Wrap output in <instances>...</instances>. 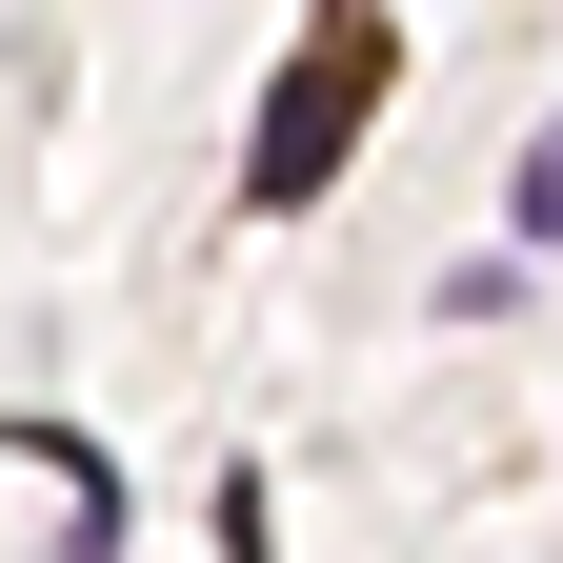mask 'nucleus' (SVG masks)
Returning <instances> with one entry per match:
<instances>
[{
  "label": "nucleus",
  "instance_id": "1",
  "mask_svg": "<svg viewBox=\"0 0 563 563\" xmlns=\"http://www.w3.org/2000/svg\"><path fill=\"white\" fill-rule=\"evenodd\" d=\"M383 60H402V21H383V0H322V21H302V60H282V101H262V141H242V201H262V222H302V201L363 162Z\"/></svg>",
  "mask_w": 563,
  "mask_h": 563
},
{
  "label": "nucleus",
  "instance_id": "2",
  "mask_svg": "<svg viewBox=\"0 0 563 563\" xmlns=\"http://www.w3.org/2000/svg\"><path fill=\"white\" fill-rule=\"evenodd\" d=\"M0 443H21V463L60 483V563H121V463L81 443V422H0Z\"/></svg>",
  "mask_w": 563,
  "mask_h": 563
},
{
  "label": "nucleus",
  "instance_id": "3",
  "mask_svg": "<svg viewBox=\"0 0 563 563\" xmlns=\"http://www.w3.org/2000/svg\"><path fill=\"white\" fill-rule=\"evenodd\" d=\"M504 222H523V242H563V121L523 141V181H504Z\"/></svg>",
  "mask_w": 563,
  "mask_h": 563
}]
</instances>
